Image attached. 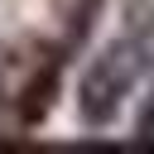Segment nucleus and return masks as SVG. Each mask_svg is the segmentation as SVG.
Instances as JSON below:
<instances>
[{
    "mask_svg": "<svg viewBox=\"0 0 154 154\" xmlns=\"http://www.w3.org/2000/svg\"><path fill=\"white\" fill-rule=\"evenodd\" d=\"M135 130H140V140H154V96H149V106L140 111V125H135Z\"/></svg>",
    "mask_w": 154,
    "mask_h": 154,
    "instance_id": "nucleus-3",
    "label": "nucleus"
},
{
    "mask_svg": "<svg viewBox=\"0 0 154 154\" xmlns=\"http://www.w3.org/2000/svg\"><path fill=\"white\" fill-rule=\"evenodd\" d=\"M140 67H144V58H140L135 43H111L106 53H96L91 67H87V77H82V116L91 125L116 120V111H120L125 91L135 87Z\"/></svg>",
    "mask_w": 154,
    "mask_h": 154,
    "instance_id": "nucleus-1",
    "label": "nucleus"
},
{
    "mask_svg": "<svg viewBox=\"0 0 154 154\" xmlns=\"http://www.w3.org/2000/svg\"><path fill=\"white\" fill-rule=\"evenodd\" d=\"M53 53L48 48H29V53H10L5 67H0V101L24 111V116H38L48 101H53Z\"/></svg>",
    "mask_w": 154,
    "mask_h": 154,
    "instance_id": "nucleus-2",
    "label": "nucleus"
}]
</instances>
